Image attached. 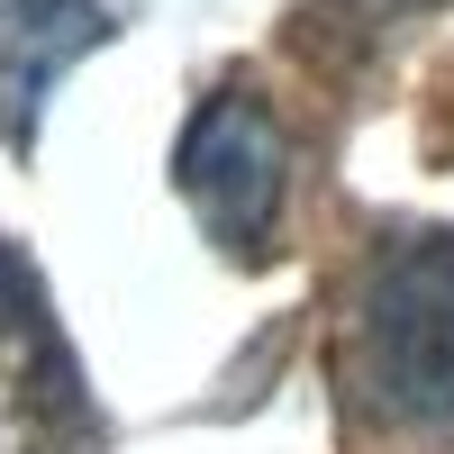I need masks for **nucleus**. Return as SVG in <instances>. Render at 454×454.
I'll return each instance as SVG.
<instances>
[{
	"instance_id": "f257e3e1",
	"label": "nucleus",
	"mask_w": 454,
	"mask_h": 454,
	"mask_svg": "<svg viewBox=\"0 0 454 454\" xmlns=\"http://www.w3.org/2000/svg\"><path fill=\"white\" fill-rule=\"evenodd\" d=\"M336 409L364 445H454V227H400L336 318Z\"/></svg>"
},
{
	"instance_id": "f03ea898",
	"label": "nucleus",
	"mask_w": 454,
	"mask_h": 454,
	"mask_svg": "<svg viewBox=\"0 0 454 454\" xmlns=\"http://www.w3.org/2000/svg\"><path fill=\"white\" fill-rule=\"evenodd\" d=\"M173 182L192 218L209 237L237 254V263H263L282 237V192H291V145L273 128V109H263L246 82H227L192 109V128L173 145Z\"/></svg>"
},
{
	"instance_id": "20e7f679",
	"label": "nucleus",
	"mask_w": 454,
	"mask_h": 454,
	"mask_svg": "<svg viewBox=\"0 0 454 454\" xmlns=\"http://www.w3.org/2000/svg\"><path fill=\"white\" fill-rule=\"evenodd\" d=\"M119 0H0V145H36V109L91 46H109Z\"/></svg>"
},
{
	"instance_id": "7ed1b4c3",
	"label": "nucleus",
	"mask_w": 454,
	"mask_h": 454,
	"mask_svg": "<svg viewBox=\"0 0 454 454\" xmlns=\"http://www.w3.org/2000/svg\"><path fill=\"white\" fill-rule=\"evenodd\" d=\"M100 419L36 273L0 246V454H91Z\"/></svg>"
}]
</instances>
